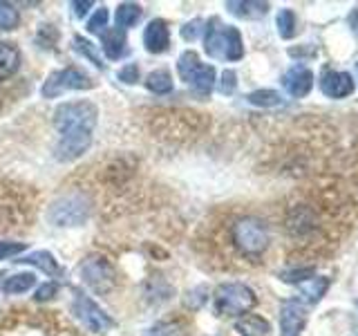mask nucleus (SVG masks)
Here are the masks:
<instances>
[{
  "mask_svg": "<svg viewBox=\"0 0 358 336\" xmlns=\"http://www.w3.org/2000/svg\"><path fill=\"white\" fill-rule=\"evenodd\" d=\"M177 72L182 76V81H186L199 97H208L213 85H215V67L201 63L195 52H184L179 56Z\"/></svg>",
  "mask_w": 358,
  "mask_h": 336,
  "instance_id": "4",
  "label": "nucleus"
},
{
  "mask_svg": "<svg viewBox=\"0 0 358 336\" xmlns=\"http://www.w3.org/2000/svg\"><path fill=\"white\" fill-rule=\"evenodd\" d=\"M34 285H36V276L29 272H22V274L5 278L3 291L5 294H25V291H29Z\"/></svg>",
  "mask_w": 358,
  "mask_h": 336,
  "instance_id": "21",
  "label": "nucleus"
},
{
  "mask_svg": "<svg viewBox=\"0 0 358 336\" xmlns=\"http://www.w3.org/2000/svg\"><path fill=\"white\" fill-rule=\"evenodd\" d=\"M141 7L137 5V3H121L119 7H117V14H115V18H117V29H128V27H132V25H137V20L141 18Z\"/></svg>",
  "mask_w": 358,
  "mask_h": 336,
  "instance_id": "20",
  "label": "nucleus"
},
{
  "mask_svg": "<svg viewBox=\"0 0 358 336\" xmlns=\"http://www.w3.org/2000/svg\"><path fill=\"white\" fill-rule=\"evenodd\" d=\"M99 121V110L90 101H70L56 108L54 126L59 128L61 137H81L92 134Z\"/></svg>",
  "mask_w": 358,
  "mask_h": 336,
  "instance_id": "1",
  "label": "nucleus"
},
{
  "mask_svg": "<svg viewBox=\"0 0 358 336\" xmlns=\"http://www.w3.org/2000/svg\"><path fill=\"white\" fill-rule=\"evenodd\" d=\"M94 3L92 0H85V3H81V0H76V3H72V7H74V14L78 16V18H83L87 11H90V7H92Z\"/></svg>",
  "mask_w": 358,
  "mask_h": 336,
  "instance_id": "36",
  "label": "nucleus"
},
{
  "mask_svg": "<svg viewBox=\"0 0 358 336\" xmlns=\"http://www.w3.org/2000/svg\"><path fill=\"white\" fill-rule=\"evenodd\" d=\"M275 25H278V34L282 38H294L296 36V27H298V22H296V14L291 9H280V14L275 18Z\"/></svg>",
  "mask_w": 358,
  "mask_h": 336,
  "instance_id": "24",
  "label": "nucleus"
},
{
  "mask_svg": "<svg viewBox=\"0 0 358 336\" xmlns=\"http://www.w3.org/2000/svg\"><path fill=\"white\" fill-rule=\"evenodd\" d=\"M227 9L238 18L257 20L268 14V3H257V0H231V3H227Z\"/></svg>",
  "mask_w": 358,
  "mask_h": 336,
  "instance_id": "16",
  "label": "nucleus"
},
{
  "mask_svg": "<svg viewBox=\"0 0 358 336\" xmlns=\"http://www.w3.org/2000/svg\"><path fill=\"white\" fill-rule=\"evenodd\" d=\"M90 88H94V81L85 72L76 70V67H65V70L52 72L48 76V81H45L41 92L45 99H56L65 92H70V90H90Z\"/></svg>",
  "mask_w": 358,
  "mask_h": 336,
  "instance_id": "7",
  "label": "nucleus"
},
{
  "mask_svg": "<svg viewBox=\"0 0 358 336\" xmlns=\"http://www.w3.org/2000/svg\"><path fill=\"white\" fill-rule=\"evenodd\" d=\"M145 88L155 94H168L173 90V76L166 70H155L145 76Z\"/></svg>",
  "mask_w": 358,
  "mask_h": 336,
  "instance_id": "23",
  "label": "nucleus"
},
{
  "mask_svg": "<svg viewBox=\"0 0 358 336\" xmlns=\"http://www.w3.org/2000/svg\"><path fill=\"white\" fill-rule=\"evenodd\" d=\"M201 25H204V22H201L199 18L186 22V25L182 27V38H184V41H195V38L199 36V34H201V29H204Z\"/></svg>",
  "mask_w": 358,
  "mask_h": 336,
  "instance_id": "33",
  "label": "nucleus"
},
{
  "mask_svg": "<svg viewBox=\"0 0 358 336\" xmlns=\"http://www.w3.org/2000/svg\"><path fill=\"white\" fill-rule=\"evenodd\" d=\"M18 9L9 3H0V31H7V29H14L18 25Z\"/></svg>",
  "mask_w": 358,
  "mask_h": 336,
  "instance_id": "27",
  "label": "nucleus"
},
{
  "mask_svg": "<svg viewBox=\"0 0 358 336\" xmlns=\"http://www.w3.org/2000/svg\"><path fill=\"white\" fill-rule=\"evenodd\" d=\"M90 200L83 193H70L56 200L48 211V220L54 227H81L90 218Z\"/></svg>",
  "mask_w": 358,
  "mask_h": 336,
  "instance_id": "6",
  "label": "nucleus"
},
{
  "mask_svg": "<svg viewBox=\"0 0 358 336\" xmlns=\"http://www.w3.org/2000/svg\"><path fill=\"white\" fill-rule=\"evenodd\" d=\"M298 289L305 294V298L309 302H318L324 294H327L329 278H309V280H305V283H300Z\"/></svg>",
  "mask_w": 358,
  "mask_h": 336,
  "instance_id": "22",
  "label": "nucleus"
},
{
  "mask_svg": "<svg viewBox=\"0 0 358 336\" xmlns=\"http://www.w3.org/2000/svg\"><path fill=\"white\" fill-rule=\"evenodd\" d=\"M119 81L123 83H137V78H139V67L134 65V63H128V65H123L119 74H117Z\"/></svg>",
  "mask_w": 358,
  "mask_h": 336,
  "instance_id": "34",
  "label": "nucleus"
},
{
  "mask_svg": "<svg viewBox=\"0 0 358 336\" xmlns=\"http://www.w3.org/2000/svg\"><path fill=\"white\" fill-rule=\"evenodd\" d=\"M235 88H238V74L233 70H227L222 74V81H220V92L222 94H233Z\"/></svg>",
  "mask_w": 358,
  "mask_h": 336,
  "instance_id": "32",
  "label": "nucleus"
},
{
  "mask_svg": "<svg viewBox=\"0 0 358 336\" xmlns=\"http://www.w3.org/2000/svg\"><path fill=\"white\" fill-rule=\"evenodd\" d=\"M233 244L246 255H260L268 246V229L257 218H240L233 224Z\"/></svg>",
  "mask_w": 358,
  "mask_h": 336,
  "instance_id": "5",
  "label": "nucleus"
},
{
  "mask_svg": "<svg viewBox=\"0 0 358 336\" xmlns=\"http://www.w3.org/2000/svg\"><path fill=\"white\" fill-rule=\"evenodd\" d=\"M354 78L352 74L347 72H338V70H329L322 74V81H320V90L324 97L329 99H345L354 92Z\"/></svg>",
  "mask_w": 358,
  "mask_h": 336,
  "instance_id": "11",
  "label": "nucleus"
},
{
  "mask_svg": "<svg viewBox=\"0 0 358 336\" xmlns=\"http://www.w3.org/2000/svg\"><path fill=\"white\" fill-rule=\"evenodd\" d=\"M356 67H358V63H356Z\"/></svg>",
  "mask_w": 358,
  "mask_h": 336,
  "instance_id": "38",
  "label": "nucleus"
},
{
  "mask_svg": "<svg viewBox=\"0 0 358 336\" xmlns=\"http://www.w3.org/2000/svg\"><path fill=\"white\" fill-rule=\"evenodd\" d=\"M235 330L240 332V336H271V325H268V321H264L262 316H255V314L242 316L235 323Z\"/></svg>",
  "mask_w": 358,
  "mask_h": 336,
  "instance_id": "18",
  "label": "nucleus"
},
{
  "mask_svg": "<svg viewBox=\"0 0 358 336\" xmlns=\"http://www.w3.org/2000/svg\"><path fill=\"white\" fill-rule=\"evenodd\" d=\"M251 106H260V108H275L282 104V97H280L275 90H255L249 97H246Z\"/></svg>",
  "mask_w": 358,
  "mask_h": 336,
  "instance_id": "25",
  "label": "nucleus"
},
{
  "mask_svg": "<svg viewBox=\"0 0 358 336\" xmlns=\"http://www.w3.org/2000/svg\"><path fill=\"white\" fill-rule=\"evenodd\" d=\"M106 27H108V9L106 7H101V9H96L94 11V16L87 20V31L90 34H103L106 31Z\"/></svg>",
  "mask_w": 358,
  "mask_h": 336,
  "instance_id": "30",
  "label": "nucleus"
},
{
  "mask_svg": "<svg viewBox=\"0 0 358 336\" xmlns=\"http://www.w3.org/2000/svg\"><path fill=\"white\" fill-rule=\"evenodd\" d=\"M27 249L25 242H7V240H0V260H5V258H11V255H18Z\"/></svg>",
  "mask_w": 358,
  "mask_h": 336,
  "instance_id": "31",
  "label": "nucleus"
},
{
  "mask_svg": "<svg viewBox=\"0 0 358 336\" xmlns=\"http://www.w3.org/2000/svg\"><path fill=\"white\" fill-rule=\"evenodd\" d=\"M20 67V52L16 45L0 43V78H9Z\"/></svg>",
  "mask_w": 358,
  "mask_h": 336,
  "instance_id": "19",
  "label": "nucleus"
},
{
  "mask_svg": "<svg viewBox=\"0 0 358 336\" xmlns=\"http://www.w3.org/2000/svg\"><path fill=\"white\" fill-rule=\"evenodd\" d=\"M74 48H76L78 54H83L85 59H90L96 67H101V70L106 67V63L101 61V56L96 54V45H92V43L85 41V38H81V36H74Z\"/></svg>",
  "mask_w": 358,
  "mask_h": 336,
  "instance_id": "26",
  "label": "nucleus"
},
{
  "mask_svg": "<svg viewBox=\"0 0 358 336\" xmlns=\"http://www.w3.org/2000/svg\"><path fill=\"white\" fill-rule=\"evenodd\" d=\"M14 262L34 265V267H38L43 274H48V276H59L61 274V267H59V262L54 260V255L50 251H31L29 255L18 258V260H14Z\"/></svg>",
  "mask_w": 358,
  "mask_h": 336,
  "instance_id": "17",
  "label": "nucleus"
},
{
  "mask_svg": "<svg viewBox=\"0 0 358 336\" xmlns=\"http://www.w3.org/2000/svg\"><path fill=\"white\" fill-rule=\"evenodd\" d=\"M204 50L210 59L217 61H240L244 56V43L240 31L231 25H222L217 18H213L208 22V27H204Z\"/></svg>",
  "mask_w": 358,
  "mask_h": 336,
  "instance_id": "2",
  "label": "nucleus"
},
{
  "mask_svg": "<svg viewBox=\"0 0 358 336\" xmlns=\"http://www.w3.org/2000/svg\"><path fill=\"white\" fill-rule=\"evenodd\" d=\"M92 144V134H81V137H61L54 148V157L59 162H74L87 153Z\"/></svg>",
  "mask_w": 358,
  "mask_h": 336,
  "instance_id": "14",
  "label": "nucleus"
},
{
  "mask_svg": "<svg viewBox=\"0 0 358 336\" xmlns=\"http://www.w3.org/2000/svg\"><path fill=\"white\" fill-rule=\"evenodd\" d=\"M282 85L294 99H302L311 92L313 88V72L305 65H294L291 70L282 76Z\"/></svg>",
  "mask_w": 358,
  "mask_h": 336,
  "instance_id": "12",
  "label": "nucleus"
},
{
  "mask_svg": "<svg viewBox=\"0 0 358 336\" xmlns=\"http://www.w3.org/2000/svg\"><path fill=\"white\" fill-rule=\"evenodd\" d=\"M56 291H59V285L56 283H45L43 287H38L36 289V300H48V298H52Z\"/></svg>",
  "mask_w": 358,
  "mask_h": 336,
  "instance_id": "35",
  "label": "nucleus"
},
{
  "mask_svg": "<svg viewBox=\"0 0 358 336\" xmlns=\"http://www.w3.org/2000/svg\"><path fill=\"white\" fill-rule=\"evenodd\" d=\"M215 312L220 316H242L255 307V294L244 283H224L215 289Z\"/></svg>",
  "mask_w": 358,
  "mask_h": 336,
  "instance_id": "3",
  "label": "nucleus"
},
{
  "mask_svg": "<svg viewBox=\"0 0 358 336\" xmlns=\"http://www.w3.org/2000/svg\"><path fill=\"white\" fill-rule=\"evenodd\" d=\"M313 274H316V269L313 267H298V269H287V272L280 274V278H282L285 283L300 285V283H305V280L313 278Z\"/></svg>",
  "mask_w": 358,
  "mask_h": 336,
  "instance_id": "28",
  "label": "nucleus"
},
{
  "mask_svg": "<svg viewBox=\"0 0 358 336\" xmlns=\"http://www.w3.org/2000/svg\"><path fill=\"white\" fill-rule=\"evenodd\" d=\"M101 50L110 61H119L128 54V41L121 29H106L101 34Z\"/></svg>",
  "mask_w": 358,
  "mask_h": 336,
  "instance_id": "15",
  "label": "nucleus"
},
{
  "mask_svg": "<svg viewBox=\"0 0 358 336\" xmlns=\"http://www.w3.org/2000/svg\"><path fill=\"white\" fill-rule=\"evenodd\" d=\"M72 314L78 318V323L87 328L94 334H106L115 328V321H112L108 314L101 309L92 298H87L83 294H76L72 300Z\"/></svg>",
  "mask_w": 358,
  "mask_h": 336,
  "instance_id": "8",
  "label": "nucleus"
},
{
  "mask_svg": "<svg viewBox=\"0 0 358 336\" xmlns=\"http://www.w3.org/2000/svg\"><path fill=\"white\" fill-rule=\"evenodd\" d=\"M143 45L150 54H162L171 45V29H168L166 20L155 18L148 22V27L143 31Z\"/></svg>",
  "mask_w": 358,
  "mask_h": 336,
  "instance_id": "13",
  "label": "nucleus"
},
{
  "mask_svg": "<svg viewBox=\"0 0 358 336\" xmlns=\"http://www.w3.org/2000/svg\"><path fill=\"white\" fill-rule=\"evenodd\" d=\"M145 336H186V332L179 323H157Z\"/></svg>",
  "mask_w": 358,
  "mask_h": 336,
  "instance_id": "29",
  "label": "nucleus"
},
{
  "mask_svg": "<svg viewBox=\"0 0 358 336\" xmlns=\"http://www.w3.org/2000/svg\"><path fill=\"white\" fill-rule=\"evenodd\" d=\"M81 278L90 289L99 291V294H106V291H110L117 285L115 269H112V265L101 255H90L81 265Z\"/></svg>",
  "mask_w": 358,
  "mask_h": 336,
  "instance_id": "9",
  "label": "nucleus"
},
{
  "mask_svg": "<svg viewBox=\"0 0 358 336\" xmlns=\"http://www.w3.org/2000/svg\"><path fill=\"white\" fill-rule=\"evenodd\" d=\"M307 325V307L298 298H289L280 305V336H300Z\"/></svg>",
  "mask_w": 358,
  "mask_h": 336,
  "instance_id": "10",
  "label": "nucleus"
},
{
  "mask_svg": "<svg viewBox=\"0 0 358 336\" xmlns=\"http://www.w3.org/2000/svg\"><path fill=\"white\" fill-rule=\"evenodd\" d=\"M350 22H352V27H354V29L358 31V9H356L354 14L350 16Z\"/></svg>",
  "mask_w": 358,
  "mask_h": 336,
  "instance_id": "37",
  "label": "nucleus"
}]
</instances>
